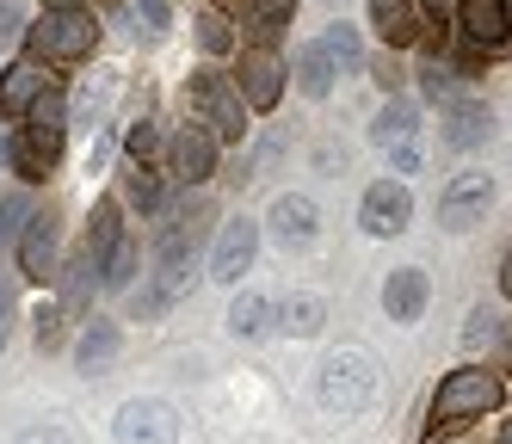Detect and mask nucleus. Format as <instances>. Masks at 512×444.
<instances>
[{
	"label": "nucleus",
	"instance_id": "nucleus-8",
	"mask_svg": "<svg viewBox=\"0 0 512 444\" xmlns=\"http://www.w3.org/2000/svg\"><path fill=\"white\" fill-rule=\"evenodd\" d=\"M210 222H216V210H210L204 198L173 204L167 222L155 229V259H198V247L210 241Z\"/></svg>",
	"mask_w": 512,
	"mask_h": 444
},
{
	"label": "nucleus",
	"instance_id": "nucleus-3",
	"mask_svg": "<svg viewBox=\"0 0 512 444\" xmlns=\"http://www.w3.org/2000/svg\"><path fill=\"white\" fill-rule=\"evenodd\" d=\"M186 105L216 142H247V99L223 68H198L186 81Z\"/></svg>",
	"mask_w": 512,
	"mask_h": 444
},
{
	"label": "nucleus",
	"instance_id": "nucleus-28",
	"mask_svg": "<svg viewBox=\"0 0 512 444\" xmlns=\"http://www.w3.org/2000/svg\"><path fill=\"white\" fill-rule=\"evenodd\" d=\"M118 216H124V204H118V198H105V204L93 210V222H87V253H93V259H105V253H112V247L124 241Z\"/></svg>",
	"mask_w": 512,
	"mask_h": 444
},
{
	"label": "nucleus",
	"instance_id": "nucleus-6",
	"mask_svg": "<svg viewBox=\"0 0 512 444\" xmlns=\"http://www.w3.org/2000/svg\"><path fill=\"white\" fill-rule=\"evenodd\" d=\"M19 272L38 290L56 284V272H62V216L56 210H31L25 235H19Z\"/></svg>",
	"mask_w": 512,
	"mask_h": 444
},
{
	"label": "nucleus",
	"instance_id": "nucleus-45",
	"mask_svg": "<svg viewBox=\"0 0 512 444\" xmlns=\"http://www.w3.org/2000/svg\"><path fill=\"white\" fill-rule=\"evenodd\" d=\"M426 7H432V13H445V7H451V0H426Z\"/></svg>",
	"mask_w": 512,
	"mask_h": 444
},
{
	"label": "nucleus",
	"instance_id": "nucleus-13",
	"mask_svg": "<svg viewBox=\"0 0 512 444\" xmlns=\"http://www.w3.org/2000/svg\"><path fill=\"white\" fill-rule=\"evenodd\" d=\"M284 81H290V68L278 62V50H266V44H253V50H241V99L253 105V111H278V99H284Z\"/></svg>",
	"mask_w": 512,
	"mask_h": 444
},
{
	"label": "nucleus",
	"instance_id": "nucleus-25",
	"mask_svg": "<svg viewBox=\"0 0 512 444\" xmlns=\"http://www.w3.org/2000/svg\"><path fill=\"white\" fill-rule=\"evenodd\" d=\"M278 327L290 333V340H315V333L327 327V303H321L315 290H297V296L278 309Z\"/></svg>",
	"mask_w": 512,
	"mask_h": 444
},
{
	"label": "nucleus",
	"instance_id": "nucleus-24",
	"mask_svg": "<svg viewBox=\"0 0 512 444\" xmlns=\"http://www.w3.org/2000/svg\"><path fill=\"white\" fill-rule=\"evenodd\" d=\"M272 327H278V303H272V296L241 290L229 303V333H235V340H266Z\"/></svg>",
	"mask_w": 512,
	"mask_h": 444
},
{
	"label": "nucleus",
	"instance_id": "nucleus-4",
	"mask_svg": "<svg viewBox=\"0 0 512 444\" xmlns=\"http://www.w3.org/2000/svg\"><path fill=\"white\" fill-rule=\"evenodd\" d=\"M25 44L38 62H81L99 44V19L87 7H44L38 25H25Z\"/></svg>",
	"mask_w": 512,
	"mask_h": 444
},
{
	"label": "nucleus",
	"instance_id": "nucleus-41",
	"mask_svg": "<svg viewBox=\"0 0 512 444\" xmlns=\"http://www.w3.org/2000/svg\"><path fill=\"white\" fill-rule=\"evenodd\" d=\"M136 19L149 31H167V0H136Z\"/></svg>",
	"mask_w": 512,
	"mask_h": 444
},
{
	"label": "nucleus",
	"instance_id": "nucleus-16",
	"mask_svg": "<svg viewBox=\"0 0 512 444\" xmlns=\"http://www.w3.org/2000/svg\"><path fill=\"white\" fill-rule=\"evenodd\" d=\"M457 31L488 56L512 44V0H457Z\"/></svg>",
	"mask_w": 512,
	"mask_h": 444
},
{
	"label": "nucleus",
	"instance_id": "nucleus-29",
	"mask_svg": "<svg viewBox=\"0 0 512 444\" xmlns=\"http://www.w3.org/2000/svg\"><path fill=\"white\" fill-rule=\"evenodd\" d=\"M321 44H327V56H334V68H340V74H358V68H364V44H358V31H352L346 19L327 25Z\"/></svg>",
	"mask_w": 512,
	"mask_h": 444
},
{
	"label": "nucleus",
	"instance_id": "nucleus-27",
	"mask_svg": "<svg viewBox=\"0 0 512 444\" xmlns=\"http://www.w3.org/2000/svg\"><path fill=\"white\" fill-rule=\"evenodd\" d=\"M31 185H13V192H0V247H19L25 222H31Z\"/></svg>",
	"mask_w": 512,
	"mask_h": 444
},
{
	"label": "nucleus",
	"instance_id": "nucleus-35",
	"mask_svg": "<svg viewBox=\"0 0 512 444\" xmlns=\"http://www.w3.org/2000/svg\"><path fill=\"white\" fill-rule=\"evenodd\" d=\"M198 44H204L210 56L235 50V31H229V19H223V13H204V19H198Z\"/></svg>",
	"mask_w": 512,
	"mask_h": 444
},
{
	"label": "nucleus",
	"instance_id": "nucleus-12",
	"mask_svg": "<svg viewBox=\"0 0 512 444\" xmlns=\"http://www.w3.org/2000/svg\"><path fill=\"white\" fill-rule=\"evenodd\" d=\"M56 161H62V124H25V136L7 142V167L19 173V185H44Z\"/></svg>",
	"mask_w": 512,
	"mask_h": 444
},
{
	"label": "nucleus",
	"instance_id": "nucleus-38",
	"mask_svg": "<svg viewBox=\"0 0 512 444\" xmlns=\"http://www.w3.org/2000/svg\"><path fill=\"white\" fill-rule=\"evenodd\" d=\"M19 37H25V13L13 7V0H0V50H13Z\"/></svg>",
	"mask_w": 512,
	"mask_h": 444
},
{
	"label": "nucleus",
	"instance_id": "nucleus-46",
	"mask_svg": "<svg viewBox=\"0 0 512 444\" xmlns=\"http://www.w3.org/2000/svg\"><path fill=\"white\" fill-rule=\"evenodd\" d=\"M0 167H7V136H0Z\"/></svg>",
	"mask_w": 512,
	"mask_h": 444
},
{
	"label": "nucleus",
	"instance_id": "nucleus-9",
	"mask_svg": "<svg viewBox=\"0 0 512 444\" xmlns=\"http://www.w3.org/2000/svg\"><path fill=\"white\" fill-rule=\"evenodd\" d=\"M253 259H260V222L229 216L223 229H216V247H210V278L216 284H241L253 272Z\"/></svg>",
	"mask_w": 512,
	"mask_h": 444
},
{
	"label": "nucleus",
	"instance_id": "nucleus-31",
	"mask_svg": "<svg viewBox=\"0 0 512 444\" xmlns=\"http://www.w3.org/2000/svg\"><path fill=\"white\" fill-rule=\"evenodd\" d=\"M290 13H297V0H253V37L272 50V37L290 25Z\"/></svg>",
	"mask_w": 512,
	"mask_h": 444
},
{
	"label": "nucleus",
	"instance_id": "nucleus-37",
	"mask_svg": "<svg viewBox=\"0 0 512 444\" xmlns=\"http://www.w3.org/2000/svg\"><path fill=\"white\" fill-rule=\"evenodd\" d=\"M426 167V148L420 142H395L389 148V173H420Z\"/></svg>",
	"mask_w": 512,
	"mask_h": 444
},
{
	"label": "nucleus",
	"instance_id": "nucleus-30",
	"mask_svg": "<svg viewBox=\"0 0 512 444\" xmlns=\"http://www.w3.org/2000/svg\"><path fill=\"white\" fill-rule=\"evenodd\" d=\"M130 278H136V241H118L99 259V290H130Z\"/></svg>",
	"mask_w": 512,
	"mask_h": 444
},
{
	"label": "nucleus",
	"instance_id": "nucleus-26",
	"mask_svg": "<svg viewBox=\"0 0 512 444\" xmlns=\"http://www.w3.org/2000/svg\"><path fill=\"white\" fill-rule=\"evenodd\" d=\"M124 204H130L136 216H155V210L167 204V179H161L155 167L130 161V173H124Z\"/></svg>",
	"mask_w": 512,
	"mask_h": 444
},
{
	"label": "nucleus",
	"instance_id": "nucleus-40",
	"mask_svg": "<svg viewBox=\"0 0 512 444\" xmlns=\"http://www.w3.org/2000/svg\"><path fill=\"white\" fill-rule=\"evenodd\" d=\"M371 81H377V87H383V93H401V68H395V62H389V50H383V56H377V62H371Z\"/></svg>",
	"mask_w": 512,
	"mask_h": 444
},
{
	"label": "nucleus",
	"instance_id": "nucleus-21",
	"mask_svg": "<svg viewBox=\"0 0 512 444\" xmlns=\"http://www.w3.org/2000/svg\"><path fill=\"white\" fill-rule=\"evenodd\" d=\"M118 352H124V327L105 321V315H93V321L75 333V364H81V370H105Z\"/></svg>",
	"mask_w": 512,
	"mask_h": 444
},
{
	"label": "nucleus",
	"instance_id": "nucleus-10",
	"mask_svg": "<svg viewBox=\"0 0 512 444\" xmlns=\"http://www.w3.org/2000/svg\"><path fill=\"white\" fill-rule=\"evenodd\" d=\"M494 210V179L488 173H457L445 192H438V222H445L451 235H469L475 222H488Z\"/></svg>",
	"mask_w": 512,
	"mask_h": 444
},
{
	"label": "nucleus",
	"instance_id": "nucleus-39",
	"mask_svg": "<svg viewBox=\"0 0 512 444\" xmlns=\"http://www.w3.org/2000/svg\"><path fill=\"white\" fill-rule=\"evenodd\" d=\"M13 321H19V303H13L7 272H0V352H7V340H13Z\"/></svg>",
	"mask_w": 512,
	"mask_h": 444
},
{
	"label": "nucleus",
	"instance_id": "nucleus-42",
	"mask_svg": "<svg viewBox=\"0 0 512 444\" xmlns=\"http://www.w3.org/2000/svg\"><path fill=\"white\" fill-rule=\"evenodd\" d=\"M19 444H68V432L62 426H31V432H19Z\"/></svg>",
	"mask_w": 512,
	"mask_h": 444
},
{
	"label": "nucleus",
	"instance_id": "nucleus-43",
	"mask_svg": "<svg viewBox=\"0 0 512 444\" xmlns=\"http://www.w3.org/2000/svg\"><path fill=\"white\" fill-rule=\"evenodd\" d=\"M500 290L512 296V247H506V259H500Z\"/></svg>",
	"mask_w": 512,
	"mask_h": 444
},
{
	"label": "nucleus",
	"instance_id": "nucleus-47",
	"mask_svg": "<svg viewBox=\"0 0 512 444\" xmlns=\"http://www.w3.org/2000/svg\"><path fill=\"white\" fill-rule=\"evenodd\" d=\"M500 444H512V426H506V432H500Z\"/></svg>",
	"mask_w": 512,
	"mask_h": 444
},
{
	"label": "nucleus",
	"instance_id": "nucleus-5",
	"mask_svg": "<svg viewBox=\"0 0 512 444\" xmlns=\"http://www.w3.org/2000/svg\"><path fill=\"white\" fill-rule=\"evenodd\" d=\"M358 229L371 235V241H395V235H408L414 229V192L401 179H377V185H364V198H358Z\"/></svg>",
	"mask_w": 512,
	"mask_h": 444
},
{
	"label": "nucleus",
	"instance_id": "nucleus-17",
	"mask_svg": "<svg viewBox=\"0 0 512 444\" xmlns=\"http://www.w3.org/2000/svg\"><path fill=\"white\" fill-rule=\"evenodd\" d=\"M426 303H432V278H426L420 266H395V272L383 278V315H389L395 327H414V321L426 315Z\"/></svg>",
	"mask_w": 512,
	"mask_h": 444
},
{
	"label": "nucleus",
	"instance_id": "nucleus-20",
	"mask_svg": "<svg viewBox=\"0 0 512 444\" xmlns=\"http://www.w3.org/2000/svg\"><path fill=\"white\" fill-rule=\"evenodd\" d=\"M371 25H377V37H383L389 50L420 44V31H426V19H420L414 0H371Z\"/></svg>",
	"mask_w": 512,
	"mask_h": 444
},
{
	"label": "nucleus",
	"instance_id": "nucleus-1",
	"mask_svg": "<svg viewBox=\"0 0 512 444\" xmlns=\"http://www.w3.org/2000/svg\"><path fill=\"white\" fill-rule=\"evenodd\" d=\"M500 401H506V383L494 377V370H488V364H463V370H451V377L438 383V395H432V414H426V438H438V432H457V426H475V420H488Z\"/></svg>",
	"mask_w": 512,
	"mask_h": 444
},
{
	"label": "nucleus",
	"instance_id": "nucleus-23",
	"mask_svg": "<svg viewBox=\"0 0 512 444\" xmlns=\"http://www.w3.org/2000/svg\"><path fill=\"white\" fill-rule=\"evenodd\" d=\"M414 136H420V105L401 99V93H389L383 111L371 118V142L377 148H395V142H414Z\"/></svg>",
	"mask_w": 512,
	"mask_h": 444
},
{
	"label": "nucleus",
	"instance_id": "nucleus-32",
	"mask_svg": "<svg viewBox=\"0 0 512 444\" xmlns=\"http://www.w3.org/2000/svg\"><path fill=\"white\" fill-rule=\"evenodd\" d=\"M457 81H463V74H457L445 56H432V62L420 68V93H426V99H451V93H457Z\"/></svg>",
	"mask_w": 512,
	"mask_h": 444
},
{
	"label": "nucleus",
	"instance_id": "nucleus-15",
	"mask_svg": "<svg viewBox=\"0 0 512 444\" xmlns=\"http://www.w3.org/2000/svg\"><path fill=\"white\" fill-rule=\"evenodd\" d=\"M266 229L278 247H309L321 235V204L309 192H278L272 210H266Z\"/></svg>",
	"mask_w": 512,
	"mask_h": 444
},
{
	"label": "nucleus",
	"instance_id": "nucleus-22",
	"mask_svg": "<svg viewBox=\"0 0 512 444\" xmlns=\"http://www.w3.org/2000/svg\"><path fill=\"white\" fill-rule=\"evenodd\" d=\"M334 56H327V44H303L297 56H290V81H297L303 99H327L334 93Z\"/></svg>",
	"mask_w": 512,
	"mask_h": 444
},
{
	"label": "nucleus",
	"instance_id": "nucleus-48",
	"mask_svg": "<svg viewBox=\"0 0 512 444\" xmlns=\"http://www.w3.org/2000/svg\"><path fill=\"white\" fill-rule=\"evenodd\" d=\"M321 7H346V0H321Z\"/></svg>",
	"mask_w": 512,
	"mask_h": 444
},
{
	"label": "nucleus",
	"instance_id": "nucleus-11",
	"mask_svg": "<svg viewBox=\"0 0 512 444\" xmlns=\"http://www.w3.org/2000/svg\"><path fill=\"white\" fill-rule=\"evenodd\" d=\"M216 148H223V142H216L204 124H179V130L161 142V155H167V173H173L179 185H204V179L216 173Z\"/></svg>",
	"mask_w": 512,
	"mask_h": 444
},
{
	"label": "nucleus",
	"instance_id": "nucleus-33",
	"mask_svg": "<svg viewBox=\"0 0 512 444\" xmlns=\"http://www.w3.org/2000/svg\"><path fill=\"white\" fill-rule=\"evenodd\" d=\"M31 321H38V352H56V346H62V321H68V309L56 303V296H44Z\"/></svg>",
	"mask_w": 512,
	"mask_h": 444
},
{
	"label": "nucleus",
	"instance_id": "nucleus-34",
	"mask_svg": "<svg viewBox=\"0 0 512 444\" xmlns=\"http://www.w3.org/2000/svg\"><path fill=\"white\" fill-rule=\"evenodd\" d=\"M500 340V315L482 303V309H469V327H463V346L469 352H482V346H494Z\"/></svg>",
	"mask_w": 512,
	"mask_h": 444
},
{
	"label": "nucleus",
	"instance_id": "nucleus-44",
	"mask_svg": "<svg viewBox=\"0 0 512 444\" xmlns=\"http://www.w3.org/2000/svg\"><path fill=\"white\" fill-rule=\"evenodd\" d=\"M44 7H87V0H44Z\"/></svg>",
	"mask_w": 512,
	"mask_h": 444
},
{
	"label": "nucleus",
	"instance_id": "nucleus-14",
	"mask_svg": "<svg viewBox=\"0 0 512 444\" xmlns=\"http://www.w3.org/2000/svg\"><path fill=\"white\" fill-rule=\"evenodd\" d=\"M488 136H494V105H482V99H451L445 105L438 148H451V155H475V148H488Z\"/></svg>",
	"mask_w": 512,
	"mask_h": 444
},
{
	"label": "nucleus",
	"instance_id": "nucleus-19",
	"mask_svg": "<svg viewBox=\"0 0 512 444\" xmlns=\"http://www.w3.org/2000/svg\"><path fill=\"white\" fill-rule=\"evenodd\" d=\"M93 290H99V259L81 247V253H75V259H68V266L56 272V303L68 309V321H81V315H87Z\"/></svg>",
	"mask_w": 512,
	"mask_h": 444
},
{
	"label": "nucleus",
	"instance_id": "nucleus-18",
	"mask_svg": "<svg viewBox=\"0 0 512 444\" xmlns=\"http://www.w3.org/2000/svg\"><path fill=\"white\" fill-rule=\"evenodd\" d=\"M50 81H44V62L38 56H31V62H7V68H0V118H25V111H31V99H38Z\"/></svg>",
	"mask_w": 512,
	"mask_h": 444
},
{
	"label": "nucleus",
	"instance_id": "nucleus-36",
	"mask_svg": "<svg viewBox=\"0 0 512 444\" xmlns=\"http://www.w3.org/2000/svg\"><path fill=\"white\" fill-rule=\"evenodd\" d=\"M124 148H130V161H142V167H149V161L161 155V130H155L149 118H142V124H130V136H124Z\"/></svg>",
	"mask_w": 512,
	"mask_h": 444
},
{
	"label": "nucleus",
	"instance_id": "nucleus-7",
	"mask_svg": "<svg viewBox=\"0 0 512 444\" xmlns=\"http://www.w3.org/2000/svg\"><path fill=\"white\" fill-rule=\"evenodd\" d=\"M118 444H173L179 438V407L161 401V395H136L118 407V420H112Z\"/></svg>",
	"mask_w": 512,
	"mask_h": 444
},
{
	"label": "nucleus",
	"instance_id": "nucleus-2",
	"mask_svg": "<svg viewBox=\"0 0 512 444\" xmlns=\"http://www.w3.org/2000/svg\"><path fill=\"white\" fill-rule=\"evenodd\" d=\"M315 395L327 414H364L377 395V358L364 352V346H340V352H327L321 364V377H315Z\"/></svg>",
	"mask_w": 512,
	"mask_h": 444
}]
</instances>
